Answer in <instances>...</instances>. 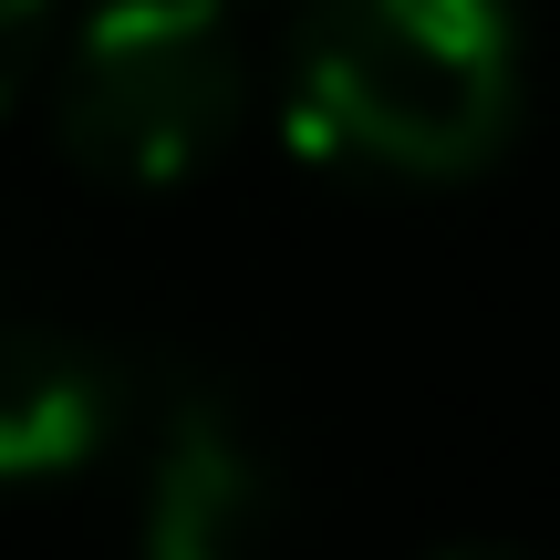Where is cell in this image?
<instances>
[{"mask_svg": "<svg viewBox=\"0 0 560 560\" xmlns=\"http://www.w3.org/2000/svg\"><path fill=\"white\" fill-rule=\"evenodd\" d=\"M249 62L229 0H94L52 83L62 156L104 187H177L240 136Z\"/></svg>", "mask_w": 560, "mask_h": 560, "instance_id": "7a4b0ae2", "label": "cell"}, {"mask_svg": "<svg viewBox=\"0 0 560 560\" xmlns=\"http://www.w3.org/2000/svg\"><path fill=\"white\" fill-rule=\"evenodd\" d=\"M229 11H240V0H229Z\"/></svg>", "mask_w": 560, "mask_h": 560, "instance_id": "52a82bcc", "label": "cell"}, {"mask_svg": "<svg viewBox=\"0 0 560 560\" xmlns=\"http://www.w3.org/2000/svg\"><path fill=\"white\" fill-rule=\"evenodd\" d=\"M42 21H52V0H0V104H11V94H21V73H32Z\"/></svg>", "mask_w": 560, "mask_h": 560, "instance_id": "5b68a950", "label": "cell"}, {"mask_svg": "<svg viewBox=\"0 0 560 560\" xmlns=\"http://www.w3.org/2000/svg\"><path fill=\"white\" fill-rule=\"evenodd\" d=\"M520 115L509 0H312L291 42V145L374 177H467Z\"/></svg>", "mask_w": 560, "mask_h": 560, "instance_id": "6da1fadb", "label": "cell"}, {"mask_svg": "<svg viewBox=\"0 0 560 560\" xmlns=\"http://www.w3.org/2000/svg\"><path fill=\"white\" fill-rule=\"evenodd\" d=\"M136 560H280V467L229 395H187L145 467Z\"/></svg>", "mask_w": 560, "mask_h": 560, "instance_id": "3957f363", "label": "cell"}, {"mask_svg": "<svg viewBox=\"0 0 560 560\" xmlns=\"http://www.w3.org/2000/svg\"><path fill=\"white\" fill-rule=\"evenodd\" d=\"M446 560H509V550H446Z\"/></svg>", "mask_w": 560, "mask_h": 560, "instance_id": "8992f818", "label": "cell"}, {"mask_svg": "<svg viewBox=\"0 0 560 560\" xmlns=\"http://www.w3.org/2000/svg\"><path fill=\"white\" fill-rule=\"evenodd\" d=\"M125 416L115 363L62 322H0V488H42L104 457Z\"/></svg>", "mask_w": 560, "mask_h": 560, "instance_id": "277c9868", "label": "cell"}]
</instances>
